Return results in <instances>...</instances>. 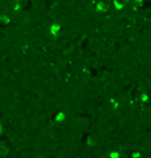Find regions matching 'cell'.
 Wrapping results in <instances>:
<instances>
[{"label":"cell","mask_w":151,"mask_h":158,"mask_svg":"<svg viewBox=\"0 0 151 158\" xmlns=\"http://www.w3.org/2000/svg\"><path fill=\"white\" fill-rule=\"evenodd\" d=\"M61 33V24L58 22H52L49 25V35H52V36H58Z\"/></svg>","instance_id":"obj_1"},{"label":"cell","mask_w":151,"mask_h":158,"mask_svg":"<svg viewBox=\"0 0 151 158\" xmlns=\"http://www.w3.org/2000/svg\"><path fill=\"white\" fill-rule=\"evenodd\" d=\"M0 22H2V24H8V22H10V18L0 13Z\"/></svg>","instance_id":"obj_2"},{"label":"cell","mask_w":151,"mask_h":158,"mask_svg":"<svg viewBox=\"0 0 151 158\" xmlns=\"http://www.w3.org/2000/svg\"><path fill=\"white\" fill-rule=\"evenodd\" d=\"M8 152V149H6V146H5V144H0V153H6Z\"/></svg>","instance_id":"obj_3"},{"label":"cell","mask_w":151,"mask_h":158,"mask_svg":"<svg viewBox=\"0 0 151 158\" xmlns=\"http://www.w3.org/2000/svg\"><path fill=\"white\" fill-rule=\"evenodd\" d=\"M36 158H46V156H36Z\"/></svg>","instance_id":"obj_4"}]
</instances>
